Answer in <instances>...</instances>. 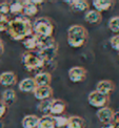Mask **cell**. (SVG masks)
<instances>
[{
	"label": "cell",
	"mask_w": 119,
	"mask_h": 128,
	"mask_svg": "<svg viewBox=\"0 0 119 128\" xmlns=\"http://www.w3.org/2000/svg\"><path fill=\"white\" fill-rule=\"evenodd\" d=\"M8 34L15 41H23L26 37L32 35V22L24 16H17L10 21Z\"/></svg>",
	"instance_id": "6da1fadb"
},
{
	"label": "cell",
	"mask_w": 119,
	"mask_h": 128,
	"mask_svg": "<svg viewBox=\"0 0 119 128\" xmlns=\"http://www.w3.org/2000/svg\"><path fill=\"white\" fill-rule=\"evenodd\" d=\"M89 38L88 30L84 26L80 24H75L70 26L67 32V42L72 48H80L82 47Z\"/></svg>",
	"instance_id": "7a4b0ae2"
},
{
	"label": "cell",
	"mask_w": 119,
	"mask_h": 128,
	"mask_svg": "<svg viewBox=\"0 0 119 128\" xmlns=\"http://www.w3.org/2000/svg\"><path fill=\"white\" fill-rule=\"evenodd\" d=\"M32 34L37 37H53L54 24L47 17L37 18L32 23Z\"/></svg>",
	"instance_id": "3957f363"
},
{
	"label": "cell",
	"mask_w": 119,
	"mask_h": 128,
	"mask_svg": "<svg viewBox=\"0 0 119 128\" xmlns=\"http://www.w3.org/2000/svg\"><path fill=\"white\" fill-rule=\"evenodd\" d=\"M21 63H22V66L25 70L30 72L34 70H39L45 65V63L43 62L37 52H25L21 57Z\"/></svg>",
	"instance_id": "277c9868"
},
{
	"label": "cell",
	"mask_w": 119,
	"mask_h": 128,
	"mask_svg": "<svg viewBox=\"0 0 119 128\" xmlns=\"http://www.w3.org/2000/svg\"><path fill=\"white\" fill-rule=\"evenodd\" d=\"M88 102L89 104L94 108H103L106 107V105L110 103V97L109 96L101 94L98 92H92L88 96Z\"/></svg>",
	"instance_id": "5b68a950"
},
{
	"label": "cell",
	"mask_w": 119,
	"mask_h": 128,
	"mask_svg": "<svg viewBox=\"0 0 119 128\" xmlns=\"http://www.w3.org/2000/svg\"><path fill=\"white\" fill-rule=\"evenodd\" d=\"M68 76L70 81L73 83H80L85 80L86 78V70L85 68L81 66H74L69 69Z\"/></svg>",
	"instance_id": "8992f818"
},
{
	"label": "cell",
	"mask_w": 119,
	"mask_h": 128,
	"mask_svg": "<svg viewBox=\"0 0 119 128\" xmlns=\"http://www.w3.org/2000/svg\"><path fill=\"white\" fill-rule=\"evenodd\" d=\"M114 114H115V111L113 110L110 107H103V108H100L97 111V118H98L99 122H101V124H109L113 122V119H114Z\"/></svg>",
	"instance_id": "52a82bcc"
},
{
	"label": "cell",
	"mask_w": 119,
	"mask_h": 128,
	"mask_svg": "<svg viewBox=\"0 0 119 128\" xmlns=\"http://www.w3.org/2000/svg\"><path fill=\"white\" fill-rule=\"evenodd\" d=\"M115 88H116L115 84L111 80H102L96 85V92L104 96H110L115 90Z\"/></svg>",
	"instance_id": "ba28073f"
},
{
	"label": "cell",
	"mask_w": 119,
	"mask_h": 128,
	"mask_svg": "<svg viewBox=\"0 0 119 128\" xmlns=\"http://www.w3.org/2000/svg\"><path fill=\"white\" fill-rule=\"evenodd\" d=\"M33 94H34L35 99L39 100L41 102V101L52 99L54 92L51 86H42V87H36Z\"/></svg>",
	"instance_id": "9c48e42d"
},
{
	"label": "cell",
	"mask_w": 119,
	"mask_h": 128,
	"mask_svg": "<svg viewBox=\"0 0 119 128\" xmlns=\"http://www.w3.org/2000/svg\"><path fill=\"white\" fill-rule=\"evenodd\" d=\"M67 109V104L64 101L59 100V99H53L51 109H50V116H61L64 114Z\"/></svg>",
	"instance_id": "30bf717a"
},
{
	"label": "cell",
	"mask_w": 119,
	"mask_h": 128,
	"mask_svg": "<svg viewBox=\"0 0 119 128\" xmlns=\"http://www.w3.org/2000/svg\"><path fill=\"white\" fill-rule=\"evenodd\" d=\"M70 5V8L74 13H83L89 10V2L84 0H66L64 1Z\"/></svg>",
	"instance_id": "8fae6325"
},
{
	"label": "cell",
	"mask_w": 119,
	"mask_h": 128,
	"mask_svg": "<svg viewBox=\"0 0 119 128\" xmlns=\"http://www.w3.org/2000/svg\"><path fill=\"white\" fill-rule=\"evenodd\" d=\"M34 81L37 87H42V86H50L52 82V74L46 72H38L34 78Z\"/></svg>",
	"instance_id": "7c38bea8"
},
{
	"label": "cell",
	"mask_w": 119,
	"mask_h": 128,
	"mask_svg": "<svg viewBox=\"0 0 119 128\" xmlns=\"http://www.w3.org/2000/svg\"><path fill=\"white\" fill-rule=\"evenodd\" d=\"M17 82L16 74L13 72H4L0 74V84L5 87H11Z\"/></svg>",
	"instance_id": "4fadbf2b"
},
{
	"label": "cell",
	"mask_w": 119,
	"mask_h": 128,
	"mask_svg": "<svg viewBox=\"0 0 119 128\" xmlns=\"http://www.w3.org/2000/svg\"><path fill=\"white\" fill-rule=\"evenodd\" d=\"M114 1H111V0H94L93 1V5L94 8L97 12H99L100 14L102 12H106V10H110L113 5H114Z\"/></svg>",
	"instance_id": "5bb4252c"
},
{
	"label": "cell",
	"mask_w": 119,
	"mask_h": 128,
	"mask_svg": "<svg viewBox=\"0 0 119 128\" xmlns=\"http://www.w3.org/2000/svg\"><path fill=\"white\" fill-rule=\"evenodd\" d=\"M36 87L34 78H25L19 83V90L22 92H34Z\"/></svg>",
	"instance_id": "9a60e30c"
},
{
	"label": "cell",
	"mask_w": 119,
	"mask_h": 128,
	"mask_svg": "<svg viewBox=\"0 0 119 128\" xmlns=\"http://www.w3.org/2000/svg\"><path fill=\"white\" fill-rule=\"evenodd\" d=\"M23 4V13L22 16L24 17H32V16H35L37 13H38V8L37 5L33 4V2L31 0H26V1H22Z\"/></svg>",
	"instance_id": "2e32d148"
},
{
	"label": "cell",
	"mask_w": 119,
	"mask_h": 128,
	"mask_svg": "<svg viewBox=\"0 0 119 128\" xmlns=\"http://www.w3.org/2000/svg\"><path fill=\"white\" fill-rule=\"evenodd\" d=\"M84 20L90 24H98V23L101 22V20H102V15L95 10H88V12L85 13Z\"/></svg>",
	"instance_id": "e0dca14e"
},
{
	"label": "cell",
	"mask_w": 119,
	"mask_h": 128,
	"mask_svg": "<svg viewBox=\"0 0 119 128\" xmlns=\"http://www.w3.org/2000/svg\"><path fill=\"white\" fill-rule=\"evenodd\" d=\"M39 123V118L35 114H29L25 116L21 121L22 128H37Z\"/></svg>",
	"instance_id": "ac0fdd59"
},
{
	"label": "cell",
	"mask_w": 119,
	"mask_h": 128,
	"mask_svg": "<svg viewBox=\"0 0 119 128\" xmlns=\"http://www.w3.org/2000/svg\"><path fill=\"white\" fill-rule=\"evenodd\" d=\"M67 128H85V121L78 116H70L68 119Z\"/></svg>",
	"instance_id": "d6986e66"
},
{
	"label": "cell",
	"mask_w": 119,
	"mask_h": 128,
	"mask_svg": "<svg viewBox=\"0 0 119 128\" xmlns=\"http://www.w3.org/2000/svg\"><path fill=\"white\" fill-rule=\"evenodd\" d=\"M37 41H38L37 36H35L34 34H32L29 37H26L22 42H23V46L25 47V50H28V52H36V50H37Z\"/></svg>",
	"instance_id": "ffe728a7"
},
{
	"label": "cell",
	"mask_w": 119,
	"mask_h": 128,
	"mask_svg": "<svg viewBox=\"0 0 119 128\" xmlns=\"http://www.w3.org/2000/svg\"><path fill=\"white\" fill-rule=\"evenodd\" d=\"M2 102L7 105V106H11L15 101H16V92L13 89H5L2 92Z\"/></svg>",
	"instance_id": "44dd1931"
},
{
	"label": "cell",
	"mask_w": 119,
	"mask_h": 128,
	"mask_svg": "<svg viewBox=\"0 0 119 128\" xmlns=\"http://www.w3.org/2000/svg\"><path fill=\"white\" fill-rule=\"evenodd\" d=\"M37 128H56L53 116L50 114H46L43 116L42 118H39V123Z\"/></svg>",
	"instance_id": "7402d4cb"
},
{
	"label": "cell",
	"mask_w": 119,
	"mask_h": 128,
	"mask_svg": "<svg viewBox=\"0 0 119 128\" xmlns=\"http://www.w3.org/2000/svg\"><path fill=\"white\" fill-rule=\"evenodd\" d=\"M23 13V4L22 1H13L10 2V14L22 16Z\"/></svg>",
	"instance_id": "603a6c76"
},
{
	"label": "cell",
	"mask_w": 119,
	"mask_h": 128,
	"mask_svg": "<svg viewBox=\"0 0 119 128\" xmlns=\"http://www.w3.org/2000/svg\"><path fill=\"white\" fill-rule=\"evenodd\" d=\"M52 101H53V99L41 101V102L39 103V105H38V111H40L41 114H43V116L50 114V109H51Z\"/></svg>",
	"instance_id": "cb8c5ba5"
},
{
	"label": "cell",
	"mask_w": 119,
	"mask_h": 128,
	"mask_svg": "<svg viewBox=\"0 0 119 128\" xmlns=\"http://www.w3.org/2000/svg\"><path fill=\"white\" fill-rule=\"evenodd\" d=\"M68 119H69V118H67V116H64L63 114L53 116V120H54V123H55L56 128L66 127V126H67V124H68Z\"/></svg>",
	"instance_id": "d4e9b609"
},
{
	"label": "cell",
	"mask_w": 119,
	"mask_h": 128,
	"mask_svg": "<svg viewBox=\"0 0 119 128\" xmlns=\"http://www.w3.org/2000/svg\"><path fill=\"white\" fill-rule=\"evenodd\" d=\"M109 30L112 32V33L118 34L119 33V17H113L110 19L109 21Z\"/></svg>",
	"instance_id": "484cf974"
},
{
	"label": "cell",
	"mask_w": 119,
	"mask_h": 128,
	"mask_svg": "<svg viewBox=\"0 0 119 128\" xmlns=\"http://www.w3.org/2000/svg\"><path fill=\"white\" fill-rule=\"evenodd\" d=\"M10 19L8 16H3V15H0V33L2 32H7L8 28H9V24H10Z\"/></svg>",
	"instance_id": "4316f807"
},
{
	"label": "cell",
	"mask_w": 119,
	"mask_h": 128,
	"mask_svg": "<svg viewBox=\"0 0 119 128\" xmlns=\"http://www.w3.org/2000/svg\"><path fill=\"white\" fill-rule=\"evenodd\" d=\"M10 14V2L1 1L0 2V15L8 16Z\"/></svg>",
	"instance_id": "83f0119b"
},
{
	"label": "cell",
	"mask_w": 119,
	"mask_h": 128,
	"mask_svg": "<svg viewBox=\"0 0 119 128\" xmlns=\"http://www.w3.org/2000/svg\"><path fill=\"white\" fill-rule=\"evenodd\" d=\"M110 43H111V46L113 50L119 52V35L113 36L110 40Z\"/></svg>",
	"instance_id": "f1b7e54d"
},
{
	"label": "cell",
	"mask_w": 119,
	"mask_h": 128,
	"mask_svg": "<svg viewBox=\"0 0 119 128\" xmlns=\"http://www.w3.org/2000/svg\"><path fill=\"white\" fill-rule=\"evenodd\" d=\"M7 110H8V106L0 100V119H2L4 116V114H7Z\"/></svg>",
	"instance_id": "f546056e"
},
{
	"label": "cell",
	"mask_w": 119,
	"mask_h": 128,
	"mask_svg": "<svg viewBox=\"0 0 119 128\" xmlns=\"http://www.w3.org/2000/svg\"><path fill=\"white\" fill-rule=\"evenodd\" d=\"M113 124H114V126L116 128H119V111L118 112H115L114 114V119H113Z\"/></svg>",
	"instance_id": "4dcf8cb0"
},
{
	"label": "cell",
	"mask_w": 119,
	"mask_h": 128,
	"mask_svg": "<svg viewBox=\"0 0 119 128\" xmlns=\"http://www.w3.org/2000/svg\"><path fill=\"white\" fill-rule=\"evenodd\" d=\"M100 128H116V127L114 126L113 123H109V124H102V126Z\"/></svg>",
	"instance_id": "1f68e13d"
},
{
	"label": "cell",
	"mask_w": 119,
	"mask_h": 128,
	"mask_svg": "<svg viewBox=\"0 0 119 128\" xmlns=\"http://www.w3.org/2000/svg\"><path fill=\"white\" fill-rule=\"evenodd\" d=\"M4 52V46H3V42L0 40V56Z\"/></svg>",
	"instance_id": "d6a6232c"
},
{
	"label": "cell",
	"mask_w": 119,
	"mask_h": 128,
	"mask_svg": "<svg viewBox=\"0 0 119 128\" xmlns=\"http://www.w3.org/2000/svg\"><path fill=\"white\" fill-rule=\"evenodd\" d=\"M31 1L33 2V4H35V5H38V4H42L43 3L42 0H31Z\"/></svg>",
	"instance_id": "836d02e7"
},
{
	"label": "cell",
	"mask_w": 119,
	"mask_h": 128,
	"mask_svg": "<svg viewBox=\"0 0 119 128\" xmlns=\"http://www.w3.org/2000/svg\"><path fill=\"white\" fill-rule=\"evenodd\" d=\"M118 57H119V52H118Z\"/></svg>",
	"instance_id": "e575fe53"
},
{
	"label": "cell",
	"mask_w": 119,
	"mask_h": 128,
	"mask_svg": "<svg viewBox=\"0 0 119 128\" xmlns=\"http://www.w3.org/2000/svg\"><path fill=\"white\" fill-rule=\"evenodd\" d=\"M118 17H119V16H118Z\"/></svg>",
	"instance_id": "d590c367"
}]
</instances>
